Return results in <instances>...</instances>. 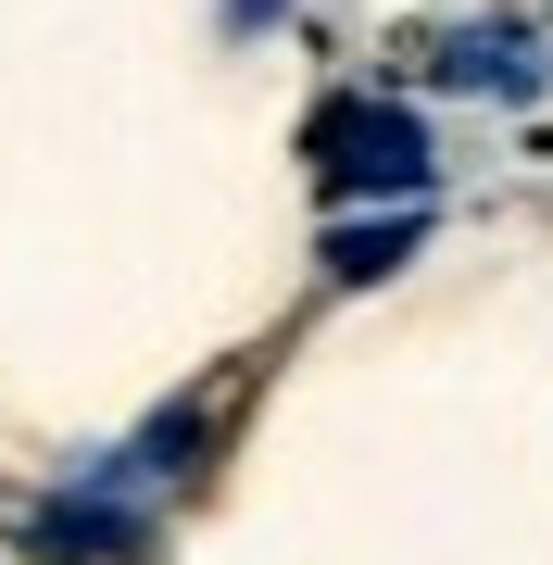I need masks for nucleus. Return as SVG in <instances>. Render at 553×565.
Masks as SVG:
<instances>
[{
  "mask_svg": "<svg viewBox=\"0 0 553 565\" xmlns=\"http://www.w3.org/2000/svg\"><path fill=\"white\" fill-rule=\"evenodd\" d=\"M315 177L340 202H403V189H428V126L403 102H340L315 114Z\"/></svg>",
  "mask_w": 553,
  "mask_h": 565,
  "instance_id": "nucleus-1",
  "label": "nucleus"
},
{
  "mask_svg": "<svg viewBox=\"0 0 553 565\" xmlns=\"http://www.w3.org/2000/svg\"><path fill=\"white\" fill-rule=\"evenodd\" d=\"M440 76H478V88H541V63L515 51V39H453V51H440Z\"/></svg>",
  "mask_w": 553,
  "mask_h": 565,
  "instance_id": "nucleus-3",
  "label": "nucleus"
},
{
  "mask_svg": "<svg viewBox=\"0 0 553 565\" xmlns=\"http://www.w3.org/2000/svg\"><path fill=\"white\" fill-rule=\"evenodd\" d=\"M415 239H428V214H377V226H328V277H390Z\"/></svg>",
  "mask_w": 553,
  "mask_h": 565,
  "instance_id": "nucleus-2",
  "label": "nucleus"
}]
</instances>
